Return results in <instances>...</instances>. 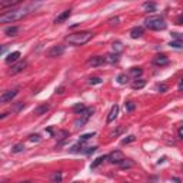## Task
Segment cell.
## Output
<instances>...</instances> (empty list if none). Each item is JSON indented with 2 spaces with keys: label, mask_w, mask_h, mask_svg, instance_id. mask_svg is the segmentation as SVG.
Here are the masks:
<instances>
[{
  "label": "cell",
  "mask_w": 183,
  "mask_h": 183,
  "mask_svg": "<svg viewBox=\"0 0 183 183\" xmlns=\"http://www.w3.org/2000/svg\"><path fill=\"white\" fill-rule=\"evenodd\" d=\"M172 183H182V182H180L179 177H173V179H172Z\"/></svg>",
  "instance_id": "b9f144b4"
},
{
  "label": "cell",
  "mask_w": 183,
  "mask_h": 183,
  "mask_svg": "<svg viewBox=\"0 0 183 183\" xmlns=\"http://www.w3.org/2000/svg\"><path fill=\"white\" fill-rule=\"evenodd\" d=\"M143 33H145V29H143L142 26H136L133 27L132 30H130V37L132 39H139L143 36Z\"/></svg>",
  "instance_id": "8fae6325"
},
{
  "label": "cell",
  "mask_w": 183,
  "mask_h": 183,
  "mask_svg": "<svg viewBox=\"0 0 183 183\" xmlns=\"http://www.w3.org/2000/svg\"><path fill=\"white\" fill-rule=\"evenodd\" d=\"M109 23H110V24H117L119 23V17H113V19H110V20H109Z\"/></svg>",
  "instance_id": "f35d334b"
},
{
  "label": "cell",
  "mask_w": 183,
  "mask_h": 183,
  "mask_svg": "<svg viewBox=\"0 0 183 183\" xmlns=\"http://www.w3.org/2000/svg\"><path fill=\"white\" fill-rule=\"evenodd\" d=\"M119 115V106L117 105H113L110 112H109V116H107V123H112Z\"/></svg>",
  "instance_id": "5bb4252c"
},
{
  "label": "cell",
  "mask_w": 183,
  "mask_h": 183,
  "mask_svg": "<svg viewBox=\"0 0 183 183\" xmlns=\"http://www.w3.org/2000/svg\"><path fill=\"white\" fill-rule=\"evenodd\" d=\"M19 93V90L17 89H13V90H7V92H4L3 95L0 96V102L2 103H7V102H10L12 99L14 97V96Z\"/></svg>",
  "instance_id": "9c48e42d"
},
{
  "label": "cell",
  "mask_w": 183,
  "mask_h": 183,
  "mask_svg": "<svg viewBox=\"0 0 183 183\" xmlns=\"http://www.w3.org/2000/svg\"><path fill=\"white\" fill-rule=\"evenodd\" d=\"M182 170H183V165H182Z\"/></svg>",
  "instance_id": "7dc6e473"
},
{
  "label": "cell",
  "mask_w": 183,
  "mask_h": 183,
  "mask_svg": "<svg viewBox=\"0 0 183 183\" xmlns=\"http://www.w3.org/2000/svg\"><path fill=\"white\" fill-rule=\"evenodd\" d=\"M179 137L180 139H183V127H180L179 129Z\"/></svg>",
  "instance_id": "ee69618b"
},
{
  "label": "cell",
  "mask_w": 183,
  "mask_h": 183,
  "mask_svg": "<svg viewBox=\"0 0 183 183\" xmlns=\"http://www.w3.org/2000/svg\"><path fill=\"white\" fill-rule=\"evenodd\" d=\"M145 85H146V82H145V80H142V79H139V80H135V82H133L132 87L136 90V89H142V87H145Z\"/></svg>",
  "instance_id": "603a6c76"
},
{
  "label": "cell",
  "mask_w": 183,
  "mask_h": 183,
  "mask_svg": "<svg viewBox=\"0 0 183 183\" xmlns=\"http://www.w3.org/2000/svg\"><path fill=\"white\" fill-rule=\"evenodd\" d=\"M172 36L176 39V40H183V36H180V33H172Z\"/></svg>",
  "instance_id": "74e56055"
},
{
  "label": "cell",
  "mask_w": 183,
  "mask_h": 183,
  "mask_svg": "<svg viewBox=\"0 0 183 183\" xmlns=\"http://www.w3.org/2000/svg\"><path fill=\"white\" fill-rule=\"evenodd\" d=\"M22 183H33V182H22Z\"/></svg>",
  "instance_id": "f6af8a7d"
},
{
  "label": "cell",
  "mask_w": 183,
  "mask_h": 183,
  "mask_svg": "<svg viewBox=\"0 0 183 183\" xmlns=\"http://www.w3.org/2000/svg\"><path fill=\"white\" fill-rule=\"evenodd\" d=\"M49 109H50V106H49V105H43V106H40V107L36 109V110H34V113H36V115H43V113L47 112Z\"/></svg>",
  "instance_id": "d4e9b609"
},
{
  "label": "cell",
  "mask_w": 183,
  "mask_h": 183,
  "mask_svg": "<svg viewBox=\"0 0 183 183\" xmlns=\"http://www.w3.org/2000/svg\"><path fill=\"white\" fill-rule=\"evenodd\" d=\"M70 14H72V10H65V12H62L60 14H59L56 19H54V23L57 24V23H63V22H66L70 17Z\"/></svg>",
  "instance_id": "4fadbf2b"
},
{
  "label": "cell",
  "mask_w": 183,
  "mask_h": 183,
  "mask_svg": "<svg viewBox=\"0 0 183 183\" xmlns=\"http://www.w3.org/2000/svg\"><path fill=\"white\" fill-rule=\"evenodd\" d=\"M143 9H145L147 13H152V12L156 10V3H145L143 4Z\"/></svg>",
  "instance_id": "ffe728a7"
},
{
  "label": "cell",
  "mask_w": 183,
  "mask_h": 183,
  "mask_svg": "<svg viewBox=\"0 0 183 183\" xmlns=\"http://www.w3.org/2000/svg\"><path fill=\"white\" fill-rule=\"evenodd\" d=\"M169 46L173 49H183V40H173L169 43Z\"/></svg>",
  "instance_id": "484cf974"
},
{
  "label": "cell",
  "mask_w": 183,
  "mask_h": 183,
  "mask_svg": "<svg viewBox=\"0 0 183 183\" xmlns=\"http://www.w3.org/2000/svg\"><path fill=\"white\" fill-rule=\"evenodd\" d=\"M103 63H106V59L103 56H95L87 60V65L92 66V67H97V66H102Z\"/></svg>",
  "instance_id": "30bf717a"
},
{
  "label": "cell",
  "mask_w": 183,
  "mask_h": 183,
  "mask_svg": "<svg viewBox=\"0 0 183 183\" xmlns=\"http://www.w3.org/2000/svg\"><path fill=\"white\" fill-rule=\"evenodd\" d=\"M122 132H123V127H122V126H119V127L115 130V132H112V133H110V137H113V136H117V135H120Z\"/></svg>",
  "instance_id": "e575fe53"
},
{
  "label": "cell",
  "mask_w": 183,
  "mask_h": 183,
  "mask_svg": "<svg viewBox=\"0 0 183 183\" xmlns=\"http://www.w3.org/2000/svg\"><path fill=\"white\" fill-rule=\"evenodd\" d=\"M107 160L110 163H113V165H120L125 160V156H123V153L120 150H115L107 156Z\"/></svg>",
  "instance_id": "5b68a950"
},
{
  "label": "cell",
  "mask_w": 183,
  "mask_h": 183,
  "mask_svg": "<svg viewBox=\"0 0 183 183\" xmlns=\"http://www.w3.org/2000/svg\"><path fill=\"white\" fill-rule=\"evenodd\" d=\"M176 23H177V24H183V16H179V17H177Z\"/></svg>",
  "instance_id": "60d3db41"
},
{
  "label": "cell",
  "mask_w": 183,
  "mask_h": 183,
  "mask_svg": "<svg viewBox=\"0 0 183 183\" xmlns=\"http://www.w3.org/2000/svg\"><path fill=\"white\" fill-rule=\"evenodd\" d=\"M16 4H19V0H14V2H2L0 3V7L2 9H4V7H7V6H16Z\"/></svg>",
  "instance_id": "83f0119b"
},
{
  "label": "cell",
  "mask_w": 183,
  "mask_h": 183,
  "mask_svg": "<svg viewBox=\"0 0 183 183\" xmlns=\"http://www.w3.org/2000/svg\"><path fill=\"white\" fill-rule=\"evenodd\" d=\"M102 79L100 77H92L90 80H89V83H90V85H100V83H102Z\"/></svg>",
  "instance_id": "836d02e7"
},
{
  "label": "cell",
  "mask_w": 183,
  "mask_h": 183,
  "mask_svg": "<svg viewBox=\"0 0 183 183\" xmlns=\"http://www.w3.org/2000/svg\"><path fill=\"white\" fill-rule=\"evenodd\" d=\"M29 140H30V142H39V140H40V136L39 135H32L30 137H29Z\"/></svg>",
  "instance_id": "d590c367"
},
{
  "label": "cell",
  "mask_w": 183,
  "mask_h": 183,
  "mask_svg": "<svg viewBox=\"0 0 183 183\" xmlns=\"http://www.w3.org/2000/svg\"><path fill=\"white\" fill-rule=\"evenodd\" d=\"M133 166H135V163L129 159H125L122 163H120V167H122V169H130V167H133Z\"/></svg>",
  "instance_id": "44dd1931"
},
{
  "label": "cell",
  "mask_w": 183,
  "mask_h": 183,
  "mask_svg": "<svg viewBox=\"0 0 183 183\" xmlns=\"http://www.w3.org/2000/svg\"><path fill=\"white\" fill-rule=\"evenodd\" d=\"M135 136L133 135H130V136H127V137H125V139L122 140V145H127V143H132V142H135Z\"/></svg>",
  "instance_id": "1f68e13d"
},
{
  "label": "cell",
  "mask_w": 183,
  "mask_h": 183,
  "mask_svg": "<svg viewBox=\"0 0 183 183\" xmlns=\"http://www.w3.org/2000/svg\"><path fill=\"white\" fill-rule=\"evenodd\" d=\"M19 32H20V27L19 26H9V27L4 29V34L9 36V37H14V36H17Z\"/></svg>",
  "instance_id": "7c38bea8"
},
{
  "label": "cell",
  "mask_w": 183,
  "mask_h": 183,
  "mask_svg": "<svg viewBox=\"0 0 183 183\" xmlns=\"http://www.w3.org/2000/svg\"><path fill=\"white\" fill-rule=\"evenodd\" d=\"M27 66V62L26 60H22V62H17L16 65L12 66V69L9 70V73L10 75H17V73H20V72H23L24 69H26Z\"/></svg>",
  "instance_id": "52a82bcc"
},
{
  "label": "cell",
  "mask_w": 183,
  "mask_h": 183,
  "mask_svg": "<svg viewBox=\"0 0 183 183\" xmlns=\"http://www.w3.org/2000/svg\"><path fill=\"white\" fill-rule=\"evenodd\" d=\"M95 135H96L95 132H92V133H85V135H82V136H80V140H79V142H82V143L86 142V140H89L90 137H93Z\"/></svg>",
  "instance_id": "f1b7e54d"
},
{
  "label": "cell",
  "mask_w": 183,
  "mask_h": 183,
  "mask_svg": "<svg viewBox=\"0 0 183 183\" xmlns=\"http://www.w3.org/2000/svg\"><path fill=\"white\" fill-rule=\"evenodd\" d=\"M135 107H136V105L133 102L125 103V110H126V112H133V110H135Z\"/></svg>",
  "instance_id": "f546056e"
},
{
  "label": "cell",
  "mask_w": 183,
  "mask_h": 183,
  "mask_svg": "<svg viewBox=\"0 0 183 183\" xmlns=\"http://www.w3.org/2000/svg\"><path fill=\"white\" fill-rule=\"evenodd\" d=\"M180 127H183V123H182V126H180Z\"/></svg>",
  "instance_id": "bcb514c9"
},
{
  "label": "cell",
  "mask_w": 183,
  "mask_h": 183,
  "mask_svg": "<svg viewBox=\"0 0 183 183\" xmlns=\"http://www.w3.org/2000/svg\"><path fill=\"white\" fill-rule=\"evenodd\" d=\"M56 93H59V95H63V93H65V86H60V87L56 90Z\"/></svg>",
  "instance_id": "ab89813d"
},
{
  "label": "cell",
  "mask_w": 183,
  "mask_h": 183,
  "mask_svg": "<svg viewBox=\"0 0 183 183\" xmlns=\"http://www.w3.org/2000/svg\"><path fill=\"white\" fill-rule=\"evenodd\" d=\"M24 150V145L23 143H17L16 146H13V149H12V152L13 153H20Z\"/></svg>",
  "instance_id": "4316f807"
},
{
  "label": "cell",
  "mask_w": 183,
  "mask_h": 183,
  "mask_svg": "<svg viewBox=\"0 0 183 183\" xmlns=\"http://www.w3.org/2000/svg\"><path fill=\"white\" fill-rule=\"evenodd\" d=\"M96 150H97V146H93V147H86V149L83 150V153H85V155H92V153H95Z\"/></svg>",
  "instance_id": "d6a6232c"
},
{
  "label": "cell",
  "mask_w": 183,
  "mask_h": 183,
  "mask_svg": "<svg viewBox=\"0 0 183 183\" xmlns=\"http://www.w3.org/2000/svg\"><path fill=\"white\" fill-rule=\"evenodd\" d=\"M152 62H153V65H156V66H166V65H169V57H167L166 54H156Z\"/></svg>",
  "instance_id": "ba28073f"
},
{
  "label": "cell",
  "mask_w": 183,
  "mask_h": 183,
  "mask_svg": "<svg viewBox=\"0 0 183 183\" xmlns=\"http://www.w3.org/2000/svg\"><path fill=\"white\" fill-rule=\"evenodd\" d=\"M157 90H159L160 93H165V92L167 90V86L166 85H159L157 86Z\"/></svg>",
  "instance_id": "8d00e7d4"
},
{
  "label": "cell",
  "mask_w": 183,
  "mask_h": 183,
  "mask_svg": "<svg viewBox=\"0 0 183 183\" xmlns=\"http://www.w3.org/2000/svg\"><path fill=\"white\" fill-rule=\"evenodd\" d=\"M29 13L27 9H12L9 12H4L0 16V23H12V22H17L23 19L26 14Z\"/></svg>",
  "instance_id": "7a4b0ae2"
},
{
  "label": "cell",
  "mask_w": 183,
  "mask_h": 183,
  "mask_svg": "<svg viewBox=\"0 0 183 183\" xmlns=\"http://www.w3.org/2000/svg\"><path fill=\"white\" fill-rule=\"evenodd\" d=\"M93 37V33L89 30H85V32H76V33H72L69 34L66 37V42L72 46H83L86 44L90 39Z\"/></svg>",
  "instance_id": "6da1fadb"
},
{
  "label": "cell",
  "mask_w": 183,
  "mask_h": 183,
  "mask_svg": "<svg viewBox=\"0 0 183 183\" xmlns=\"http://www.w3.org/2000/svg\"><path fill=\"white\" fill-rule=\"evenodd\" d=\"M63 53H65V46L63 44H57V46H53V47L49 49L46 54H47L49 57H59Z\"/></svg>",
  "instance_id": "8992f818"
},
{
  "label": "cell",
  "mask_w": 183,
  "mask_h": 183,
  "mask_svg": "<svg viewBox=\"0 0 183 183\" xmlns=\"http://www.w3.org/2000/svg\"><path fill=\"white\" fill-rule=\"evenodd\" d=\"M105 59H106V63H112L113 65V63H117L120 57H119V54H116V53H109Z\"/></svg>",
  "instance_id": "9a60e30c"
},
{
  "label": "cell",
  "mask_w": 183,
  "mask_h": 183,
  "mask_svg": "<svg viewBox=\"0 0 183 183\" xmlns=\"http://www.w3.org/2000/svg\"><path fill=\"white\" fill-rule=\"evenodd\" d=\"M106 159H107V156H99L97 159H95V162L90 165V169H96V167L100 166V165H102V163L105 162Z\"/></svg>",
  "instance_id": "e0dca14e"
},
{
  "label": "cell",
  "mask_w": 183,
  "mask_h": 183,
  "mask_svg": "<svg viewBox=\"0 0 183 183\" xmlns=\"http://www.w3.org/2000/svg\"><path fill=\"white\" fill-rule=\"evenodd\" d=\"M113 52H115L116 54H120L123 52V44L120 43V42H115V43H113Z\"/></svg>",
  "instance_id": "d6986e66"
},
{
  "label": "cell",
  "mask_w": 183,
  "mask_h": 183,
  "mask_svg": "<svg viewBox=\"0 0 183 183\" xmlns=\"http://www.w3.org/2000/svg\"><path fill=\"white\" fill-rule=\"evenodd\" d=\"M129 82V77L125 75V73H120V75L117 76V83L119 85H126Z\"/></svg>",
  "instance_id": "cb8c5ba5"
},
{
  "label": "cell",
  "mask_w": 183,
  "mask_h": 183,
  "mask_svg": "<svg viewBox=\"0 0 183 183\" xmlns=\"http://www.w3.org/2000/svg\"><path fill=\"white\" fill-rule=\"evenodd\" d=\"M19 57H20V52H13V53H10V54H9V56L6 57V63L17 62V60H19Z\"/></svg>",
  "instance_id": "2e32d148"
},
{
  "label": "cell",
  "mask_w": 183,
  "mask_h": 183,
  "mask_svg": "<svg viewBox=\"0 0 183 183\" xmlns=\"http://www.w3.org/2000/svg\"><path fill=\"white\" fill-rule=\"evenodd\" d=\"M86 109H87V107H86L83 103H77V105L73 106V109H72V110H73V113H79V115H82V113L85 112Z\"/></svg>",
  "instance_id": "ac0fdd59"
},
{
  "label": "cell",
  "mask_w": 183,
  "mask_h": 183,
  "mask_svg": "<svg viewBox=\"0 0 183 183\" xmlns=\"http://www.w3.org/2000/svg\"><path fill=\"white\" fill-rule=\"evenodd\" d=\"M92 113H93V109H92V107H87L85 112L82 113L80 119H77V120L75 122V126L77 127V129H79V127H83V126H85V123L89 120V117L92 116Z\"/></svg>",
  "instance_id": "277c9868"
},
{
  "label": "cell",
  "mask_w": 183,
  "mask_h": 183,
  "mask_svg": "<svg viewBox=\"0 0 183 183\" xmlns=\"http://www.w3.org/2000/svg\"><path fill=\"white\" fill-rule=\"evenodd\" d=\"M52 182H54V183H59V182H62V173L60 172H56L52 176Z\"/></svg>",
  "instance_id": "4dcf8cb0"
},
{
  "label": "cell",
  "mask_w": 183,
  "mask_h": 183,
  "mask_svg": "<svg viewBox=\"0 0 183 183\" xmlns=\"http://www.w3.org/2000/svg\"><path fill=\"white\" fill-rule=\"evenodd\" d=\"M177 87H179V90H182V89H183V77L180 79V82H179V86H177Z\"/></svg>",
  "instance_id": "7bdbcfd3"
},
{
  "label": "cell",
  "mask_w": 183,
  "mask_h": 183,
  "mask_svg": "<svg viewBox=\"0 0 183 183\" xmlns=\"http://www.w3.org/2000/svg\"><path fill=\"white\" fill-rule=\"evenodd\" d=\"M146 27L150 30H165L167 27V23L165 22L162 16H150L146 19Z\"/></svg>",
  "instance_id": "3957f363"
},
{
  "label": "cell",
  "mask_w": 183,
  "mask_h": 183,
  "mask_svg": "<svg viewBox=\"0 0 183 183\" xmlns=\"http://www.w3.org/2000/svg\"><path fill=\"white\" fill-rule=\"evenodd\" d=\"M142 73H143V70L140 67H132L130 69V75L133 76V77H139V76H142Z\"/></svg>",
  "instance_id": "7402d4cb"
}]
</instances>
